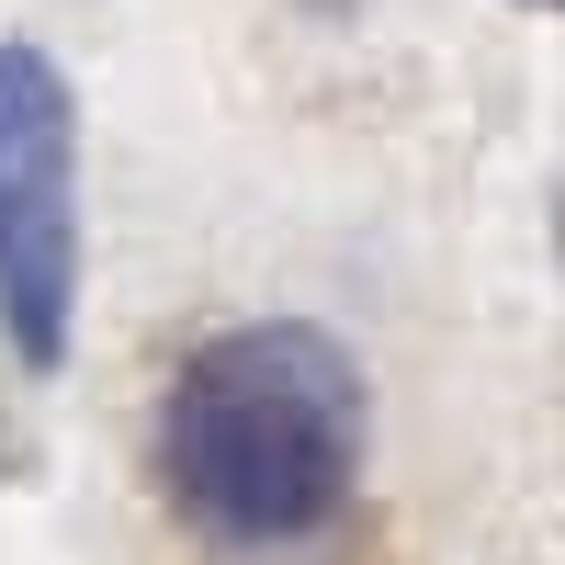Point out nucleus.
<instances>
[{
  "mask_svg": "<svg viewBox=\"0 0 565 565\" xmlns=\"http://www.w3.org/2000/svg\"><path fill=\"white\" fill-rule=\"evenodd\" d=\"M79 328V90L45 45H0V340L57 373Z\"/></svg>",
  "mask_w": 565,
  "mask_h": 565,
  "instance_id": "2",
  "label": "nucleus"
},
{
  "mask_svg": "<svg viewBox=\"0 0 565 565\" xmlns=\"http://www.w3.org/2000/svg\"><path fill=\"white\" fill-rule=\"evenodd\" d=\"M521 12H554V0H521Z\"/></svg>",
  "mask_w": 565,
  "mask_h": 565,
  "instance_id": "3",
  "label": "nucleus"
},
{
  "mask_svg": "<svg viewBox=\"0 0 565 565\" xmlns=\"http://www.w3.org/2000/svg\"><path fill=\"white\" fill-rule=\"evenodd\" d=\"M362 362L306 317H238L215 340L181 351L170 396H159V487L181 509V532L271 565L306 554L351 521L362 487Z\"/></svg>",
  "mask_w": 565,
  "mask_h": 565,
  "instance_id": "1",
  "label": "nucleus"
}]
</instances>
